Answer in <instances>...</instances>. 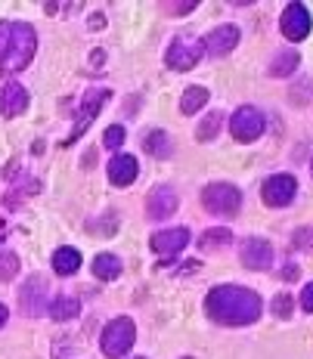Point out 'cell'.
<instances>
[{
    "label": "cell",
    "mask_w": 313,
    "mask_h": 359,
    "mask_svg": "<svg viewBox=\"0 0 313 359\" xmlns=\"http://www.w3.org/2000/svg\"><path fill=\"white\" fill-rule=\"evenodd\" d=\"M205 310L220 325H251L260 316V297L242 285H220L205 297Z\"/></svg>",
    "instance_id": "6da1fadb"
},
{
    "label": "cell",
    "mask_w": 313,
    "mask_h": 359,
    "mask_svg": "<svg viewBox=\"0 0 313 359\" xmlns=\"http://www.w3.org/2000/svg\"><path fill=\"white\" fill-rule=\"evenodd\" d=\"M37 34L28 22H0V69L22 72L32 65Z\"/></svg>",
    "instance_id": "7a4b0ae2"
},
{
    "label": "cell",
    "mask_w": 313,
    "mask_h": 359,
    "mask_svg": "<svg viewBox=\"0 0 313 359\" xmlns=\"http://www.w3.org/2000/svg\"><path fill=\"white\" fill-rule=\"evenodd\" d=\"M133 341H137V325L128 316H118L112 323H106V328L100 334V347L109 359H121L133 347Z\"/></svg>",
    "instance_id": "3957f363"
},
{
    "label": "cell",
    "mask_w": 313,
    "mask_h": 359,
    "mask_svg": "<svg viewBox=\"0 0 313 359\" xmlns=\"http://www.w3.org/2000/svg\"><path fill=\"white\" fill-rule=\"evenodd\" d=\"M202 205L211 214L220 217H236V211L242 208V192L233 183H211L202 189Z\"/></svg>",
    "instance_id": "277c9868"
},
{
    "label": "cell",
    "mask_w": 313,
    "mask_h": 359,
    "mask_svg": "<svg viewBox=\"0 0 313 359\" xmlns=\"http://www.w3.org/2000/svg\"><path fill=\"white\" fill-rule=\"evenodd\" d=\"M205 53V43L196 41V37H174L168 47V56L165 62L171 65L174 72H189L199 65V59Z\"/></svg>",
    "instance_id": "5b68a950"
},
{
    "label": "cell",
    "mask_w": 313,
    "mask_h": 359,
    "mask_svg": "<svg viewBox=\"0 0 313 359\" xmlns=\"http://www.w3.org/2000/svg\"><path fill=\"white\" fill-rule=\"evenodd\" d=\"M109 100V90L106 87H93V90H87L84 93V100H81V111H78V121H74L72 127V133H69V140H62L65 146H72L74 140H81L84 137V130L93 124V118H96V111L102 109V102Z\"/></svg>",
    "instance_id": "8992f818"
},
{
    "label": "cell",
    "mask_w": 313,
    "mask_h": 359,
    "mask_svg": "<svg viewBox=\"0 0 313 359\" xmlns=\"http://www.w3.org/2000/svg\"><path fill=\"white\" fill-rule=\"evenodd\" d=\"M19 310L25 316H41L47 313V279L41 273L28 276L25 285L19 288Z\"/></svg>",
    "instance_id": "52a82bcc"
},
{
    "label": "cell",
    "mask_w": 313,
    "mask_h": 359,
    "mask_svg": "<svg viewBox=\"0 0 313 359\" xmlns=\"http://www.w3.org/2000/svg\"><path fill=\"white\" fill-rule=\"evenodd\" d=\"M264 115L255 109V106H242L236 109L233 121H229V130H233V137L239 140V143H255V140L264 133Z\"/></svg>",
    "instance_id": "ba28073f"
},
{
    "label": "cell",
    "mask_w": 313,
    "mask_h": 359,
    "mask_svg": "<svg viewBox=\"0 0 313 359\" xmlns=\"http://www.w3.org/2000/svg\"><path fill=\"white\" fill-rule=\"evenodd\" d=\"M295 192H298V183L292 174H273L260 186V196H264V201L270 208H286L295 198Z\"/></svg>",
    "instance_id": "9c48e42d"
},
{
    "label": "cell",
    "mask_w": 313,
    "mask_h": 359,
    "mask_svg": "<svg viewBox=\"0 0 313 359\" xmlns=\"http://www.w3.org/2000/svg\"><path fill=\"white\" fill-rule=\"evenodd\" d=\"M310 25L313 22H310V13L304 4H288L286 13H282V19H279V28L288 41H304V37L310 34Z\"/></svg>",
    "instance_id": "30bf717a"
},
{
    "label": "cell",
    "mask_w": 313,
    "mask_h": 359,
    "mask_svg": "<svg viewBox=\"0 0 313 359\" xmlns=\"http://www.w3.org/2000/svg\"><path fill=\"white\" fill-rule=\"evenodd\" d=\"M149 245H152V251L161 254V257H174V254H180L186 245H189V229L186 226L161 229V233H155L152 238H149Z\"/></svg>",
    "instance_id": "8fae6325"
},
{
    "label": "cell",
    "mask_w": 313,
    "mask_h": 359,
    "mask_svg": "<svg viewBox=\"0 0 313 359\" xmlns=\"http://www.w3.org/2000/svg\"><path fill=\"white\" fill-rule=\"evenodd\" d=\"M171 214H177V192L171 186H159V189L149 192V198H146L149 220H165Z\"/></svg>",
    "instance_id": "7c38bea8"
},
{
    "label": "cell",
    "mask_w": 313,
    "mask_h": 359,
    "mask_svg": "<svg viewBox=\"0 0 313 359\" xmlns=\"http://www.w3.org/2000/svg\"><path fill=\"white\" fill-rule=\"evenodd\" d=\"M242 264L248 269H270L273 264V245L267 238H245L242 242Z\"/></svg>",
    "instance_id": "4fadbf2b"
},
{
    "label": "cell",
    "mask_w": 313,
    "mask_h": 359,
    "mask_svg": "<svg viewBox=\"0 0 313 359\" xmlns=\"http://www.w3.org/2000/svg\"><path fill=\"white\" fill-rule=\"evenodd\" d=\"M25 109H28L25 87L16 84V81H6V84H0V115H4V118H16Z\"/></svg>",
    "instance_id": "5bb4252c"
},
{
    "label": "cell",
    "mask_w": 313,
    "mask_h": 359,
    "mask_svg": "<svg viewBox=\"0 0 313 359\" xmlns=\"http://www.w3.org/2000/svg\"><path fill=\"white\" fill-rule=\"evenodd\" d=\"M236 43H239V28H236V25H220V28H214V32L208 34L205 53L227 56V53H233V50H236Z\"/></svg>",
    "instance_id": "9a60e30c"
},
{
    "label": "cell",
    "mask_w": 313,
    "mask_h": 359,
    "mask_svg": "<svg viewBox=\"0 0 313 359\" xmlns=\"http://www.w3.org/2000/svg\"><path fill=\"white\" fill-rule=\"evenodd\" d=\"M137 174H140V164L133 155H115L109 161V180L115 186H131L137 180Z\"/></svg>",
    "instance_id": "2e32d148"
},
{
    "label": "cell",
    "mask_w": 313,
    "mask_h": 359,
    "mask_svg": "<svg viewBox=\"0 0 313 359\" xmlns=\"http://www.w3.org/2000/svg\"><path fill=\"white\" fill-rule=\"evenodd\" d=\"M50 316L56 319V323H69V319H74L81 313V301L78 297H72V294H59L53 304H50Z\"/></svg>",
    "instance_id": "e0dca14e"
},
{
    "label": "cell",
    "mask_w": 313,
    "mask_h": 359,
    "mask_svg": "<svg viewBox=\"0 0 313 359\" xmlns=\"http://www.w3.org/2000/svg\"><path fill=\"white\" fill-rule=\"evenodd\" d=\"M93 276L102 282H112L121 276V260L115 257V254H96L93 260Z\"/></svg>",
    "instance_id": "ac0fdd59"
},
{
    "label": "cell",
    "mask_w": 313,
    "mask_h": 359,
    "mask_svg": "<svg viewBox=\"0 0 313 359\" xmlns=\"http://www.w3.org/2000/svg\"><path fill=\"white\" fill-rule=\"evenodd\" d=\"M53 269L59 276H74L81 269V254L74 248H59L53 254Z\"/></svg>",
    "instance_id": "d6986e66"
},
{
    "label": "cell",
    "mask_w": 313,
    "mask_h": 359,
    "mask_svg": "<svg viewBox=\"0 0 313 359\" xmlns=\"http://www.w3.org/2000/svg\"><path fill=\"white\" fill-rule=\"evenodd\" d=\"M143 146H146V152L149 155H155V158H168L174 149H171V140H168V133L165 130H149L146 133V140H143Z\"/></svg>",
    "instance_id": "ffe728a7"
},
{
    "label": "cell",
    "mask_w": 313,
    "mask_h": 359,
    "mask_svg": "<svg viewBox=\"0 0 313 359\" xmlns=\"http://www.w3.org/2000/svg\"><path fill=\"white\" fill-rule=\"evenodd\" d=\"M229 242H233V233H229V229H205L202 238H199V248L220 251V248H229Z\"/></svg>",
    "instance_id": "44dd1931"
},
{
    "label": "cell",
    "mask_w": 313,
    "mask_h": 359,
    "mask_svg": "<svg viewBox=\"0 0 313 359\" xmlns=\"http://www.w3.org/2000/svg\"><path fill=\"white\" fill-rule=\"evenodd\" d=\"M205 102H208V90L205 87H186V93L180 100V111L183 115H196Z\"/></svg>",
    "instance_id": "7402d4cb"
},
{
    "label": "cell",
    "mask_w": 313,
    "mask_h": 359,
    "mask_svg": "<svg viewBox=\"0 0 313 359\" xmlns=\"http://www.w3.org/2000/svg\"><path fill=\"white\" fill-rule=\"evenodd\" d=\"M298 62H301V59H298L295 50H286V53H279L277 59H273L270 74H273V78H288V74H295Z\"/></svg>",
    "instance_id": "603a6c76"
},
{
    "label": "cell",
    "mask_w": 313,
    "mask_h": 359,
    "mask_svg": "<svg viewBox=\"0 0 313 359\" xmlns=\"http://www.w3.org/2000/svg\"><path fill=\"white\" fill-rule=\"evenodd\" d=\"M220 124H223V115H220V111H211V115H208L205 121L199 124L196 140H199V143H208V140H214L220 133Z\"/></svg>",
    "instance_id": "cb8c5ba5"
},
{
    "label": "cell",
    "mask_w": 313,
    "mask_h": 359,
    "mask_svg": "<svg viewBox=\"0 0 313 359\" xmlns=\"http://www.w3.org/2000/svg\"><path fill=\"white\" fill-rule=\"evenodd\" d=\"M19 273V257L13 251L0 254V282H13V276Z\"/></svg>",
    "instance_id": "d4e9b609"
},
{
    "label": "cell",
    "mask_w": 313,
    "mask_h": 359,
    "mask_svg": "<svg viewBox=\"0 0 313 359\" xmlns=\"http://www.w3.org/2000/svg\"><path fill=\"white\" fill-rule=\"evenodd\" d=\"M102 143H106V149H118V146L124 143V127L121 124L106 127V133H102Z\"/></svg>",
    "instance_id": "484cf974"
},
{
    "label": "cell",
    "mask_w": 313,
    "mask_h": 359,
    "mask_svg": "<svg viewBox=\"0 0 313 359\" xmlns=\"http://www.w3.org/2000/svg\"><path fill=\"white\" fill-rule=\"evenodd\" d=\"M292 306H295V301L288 294H277L273 297V313H277L279 319H288L292 316Z\"/></svg>",
    "instance_id": "4316f807"
},
{
    "label": "cell",
    "mask_w": 313,
    "mask_h": 359,
    "mask_svg": "<svg viewBox=\"0 0 313 359\" xmlns=\"http://www.w3.org/2000/svg\"><path fill=\"white\" fill-rule=\"evenodd\" d=\"M165 13H192L196 10V0H186V4H161Z\"/></svg>",
    "instance_id": "83f0119b"
},
{
    "label": "cell",
    "mask_w": 313,
    "mask_h": 359,
    "mask_svg": "<svg viewBox=\"0 0 313 359\" xmlns=\"http://www.w3.org/2000/svg\"><path fill=\"white\" fill-rule=\"evenodd\" d=\"M301 306H304V310H307V313H313V282H310V285L301 291Z\"/></svg>",
    "instance_id": "f1b7e54d"
},
{
    "label": "cell",
    "mask_w": 313,
    "mask_h": 359,
    "mask_svg": "<svg viewBox=\"0 0 313 359\" xmlns=\"http://www.w3.org/2000/svg\"><path fill=\"white\" fill-rule=\"evenodd\" d=\"M310 238H313L310 229H298V233H295V245H298V248H307Z\"/></svg>",
    "instance_id": "f546056e"
},
{
    "label": "cell",
    "mask_w": 313,
    "mask_h": 359,
    "mask_svg": "<svg viewBox=\"0 0 313 359\" xmlns=\"http://www.w3.org/2000/svg\"><path fill=\"white\" fill-rule=\"evenodd\" d=\"M91 69L93 72H102V69H106V65H102V62H106V53H102V50H96V53H93V59H91Z\"/></svg>",
    "instance_id": "4dcf8cb0"
},
{
    "label": "cell",
    "mask_w": 313,
    "mask_h": 359,
    "mask_svg": "<svg viewBox=\"0 0 313 359\" xmlns=\"http://www.w3.org/2000/svg\"><path fill=\"white\" fill-rule=\"evenodd\" d=\"M6 319H10V310H6V304H0V328L6 325Z\"/></svg>",
    "instance_id": "1f68e13d"
},
{
    "label": "cell",
    "mask_w": 313,
    "mask_h": 359,
    "mask_svg": "<svg viewBox=\"0 0 313 359\" xmlns=\"http://www.w3.org/2000/svg\"><path fill=\"white\" fill-rule=\"evenodd\" d=\"M282 279H298V269L295 266H286V269H282Z\"/></svg>",
    "instance_id": "d6a6232c"
},
{
    "label": "cell",
    "mask_w": 313,
    "mask_h": 359,
    "mask_svg": "<svg viewBox=\"0 0 313 359\" xmlns=\"http://www.w3.org/2000/svg\"><path fill=\"white\" fill-rule=\"evenodd\" d=\"M91 25H93V28H102V25H106V19H102V13H96V16H93V22H91Z\"/></svg>",
    "instance_id": "836d02e7"
},
{
    "label": "cell",
    "mask_w": 313,
    "mask_h": 359,
    "mask_svg": "<svg viewBox=\"0 0 313 359\" xmlns=\"http://www.w3.org/2000/svg\"><path fill=\"white\" fill-rule=\"evenodd\" d=\"M137 359H146V356H137Z\"/></svg>",
    "instance_id": "e575fe53"
},
{
    "label": "cell",
    "mask_w": 313,
    "mask_h": 359,
    "mask_svg": "<svg viewBox=\"0 0 313 359\" xmlns=\"http://www.w3.org/2000/svg\"><path fill=\"white\" fill-rule=\"evenodd\" d=\"M310 170H313V164H310Z\"/></svg>",
    "instance_id": "d590c367"
},
{
    "label": "cell",
    "mask_w": 313,
    "mask_h": 359,
    "mask_svg": "<svg viewBox=\"0 0 313 359\" xmlns=\"http://www.w3.org/2000/svg\"><path fill=\"white\" fill-rule=\"evenodd\" d=\"M186 359H189V356H186Z\"/></svg>",
    "instance_id": "8d00e7d4"
}]
</instances>
